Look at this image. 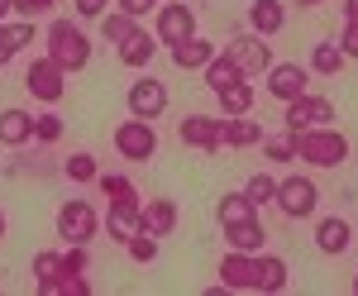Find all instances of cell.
<instances>
[{
	"instance_id": "obj_1",
	"label": "cell",
	"mask_w": 358,
	"mask_h": 296,
	"mask_svg": "<svg viewBox=\"0 0 358 296\" xmlns=\"http://www.w3.org/2000/svg\"><path fill=\"white\" fill-rule=\"evenodd\" d=\"M292 143H296V158H306L310 167H339L349 158V139L330 129V125H310V129H292Z\"/></svg>"
},
{
	"instance_id": "obj_2",
	"label": "cell",
	"mask_w": 358,
	"mask_h": 296,
	"mask_svg": "<svg viewBox=\"0 0 358 296\" xmlns=\"http://www.w3.org/2000/svg\"><path fill=\"white\" fill-rule=\"evenodd\" d=\"M48 57L72 77V72H82L86 62H91V38H86L72 20H53V24H48Z\"/></svg>"
},
{
	"instance_id": "obj_3",
	"label": "cell",
	"mask_w": 358,
	"mask_h": 296,
	"mask_svg": "<svg viewBox=\"0 0 358 296\" xmlns=\"http://www.w3.org/2000/svg\"><path fill=\"white\" fill-rule=\"evenodd\" d=\"M115 153L129 158V162H153L158 158V129H153V120L129 115V120L115 129Z\"/></svg>"
},
{
	"instance_id": "obj_4",
	"label": "cell",
	"mask_w": 358,
	"mask_h": 296,
	"mask_svg": "<svg viewBox=\"0 0 358 296\" xmlns=\"http://www.w3.org/2000/svg\"><path fill=\"white\" fill-rule=\"evenodd\" d=\"M96 230H101V216H96L91 201L72 196V201L57 206V239H62V244H91V239H96Z\"/></svg>"
},
{
	"instance_id": "obj_5",
	"label": "cell",
	"mask_w": 358,
	"mask_h": 296,
	"mask_svg": "<svg viewBox=\"0 0 358 296\" xmlns=\"http://www.w3.org/2000/svg\"><path fill=\"white\" fill-rule=\"evenodd\" d=\"M24 91L34 96V101H43V106H57V101L67 96V72H62L48 53L34 57L29 72H24Z\"/></svg>"
},
{
	"instance_id": "obj_6",
	"label": "cell",
	"mask_w": 358,
	"mask_h": 296,
	"mask_svg": "<svg viewBox=\"0 0 358 296\" xmlns=\"http://www.w3.org/2000/svg\"><path fill=\"white\" fill-rule=\"evenodd\" d=\"M277 211L287 220H306L315 216V206H320V191H315V182L310 177H287V182H277Z\"/></svg>"
},
{
	"instance_id": "obj_7",
	"label": "cell",
	"mask_w": 358,
	"mask_h": 296,
	"mask_svg": "<svg viewBox=\"0 0 358 296\" xmlns=\"http://www.w3.org/2000/svg\"><path fill=\"white\" fill-rule=\"evenodd\" d=\"M224 53L244 67V77H253V72H268V67H273V43H268L263 34H253V29H248V34H234Z\"/></svg>"
},
{
	"instance_id": "obj_8",
	"label": "cell",
	"mask_w": 358,
	"mask_h": 296,
	"mask_svg": "<svg viewBox=\"0 0 358 296\" xmlns=\"http://www.w3.org/2000/svg\"><path fill=\"white\" fill-rule=\"evenodd\" d=\"M177 139L187 148H201V153H220L224 148V134H220V115H187L177 125Z\"/></svg>"
},
{
	"instance_id": "obj_9",
	"label": "cell",
	"mask_w": 358,
	"mask_h": 296,
	"mask_svg": "<svg viewBox=\"0 0 358 296\" xmlns=\"http://www.w3.org/2000/svg\"><path fill=\"white\" fill-rule=\"evenodd\" d=\"M153 34H158V43H182V38H192L196 34V15L192 5H158V20H153Z\"/></svg>"
},
{
	"instance_id": "obj_10",
	"label": "cell",
	"mask_w": 358,
	"mask_h": 296,
	"mask_svg": "<svg viewBox=\"0 0 358 296\" xmlns=\"http://www.w3.org/2000/svg\"><path fill=\"white\" fill-rule=\"evenodd\" d=\"M167 86L158 77H138L134 86H129V115H138V120H158L167 110Z\"/></svg>"
},
{
	"instance_id": "obj_11",
	"label": "cell",
	"mask_w": 358,
	"mask_h": 296,
	"mask_svg": "<svg viewBox=\"0 0 358 296\" xmlns=\"http://www.w3.org/2000/svg\"><path fill=\"white\" fill-rule=\"evenodd\" d=\"M334 120V101L325 96H296V101H287V129H310V125H330Z\"/></svg>"
},
{
	"instance_id": "obj_12",
	"label": "cell",
	"mask_w": 358,
	"mask_h": 296,
	"mask_svg": "<svg viewBox=\"0 0 358 296\" xmlns=\"http://www.w3.org/2000/svg\"><path fill=\"white\" fill-rule=\"evenodd\" d=\"M268 96L273 101H296V96H306V67L301 62H273L268 67Z\"/></svg>"
},
{
	"instance_id": "obj_13",
	"label": "cell",
	"mask_w": 358,
	"mask_h": 296,
	"mask_svg": "<svg viewBox=\"0 0 358 296\" xmlns=\"http://www.w3.org/2000/svg\"><path fill=\"white\" fill-rule=\"evenodd\" d=\"M253 272H258L253 253L229 248V253L220 258V287H224V292H253Z\"/></svg>"
},
{
	"instance_id": "obj_14",
	"label": "cell",
	"mask_w": 358,
	"mask_h": 296,
	"mask_svg": "<svg viewBox=\"0 0 358 296\" xmlns=\"http://www.w3.org/2000/svg\"><path fill=\"white\" fill-rule=\"evenodd\" d=\"M138 230H143V234H153V239L172 234V230H177V201L153 196L148 206H138Z\"/></svg>"
},
{
	"instance_id": "obj_15",
	"label": "cell",
	"mask_w": 358,
	"mask_h": 296,
	"mask_svg": "<svg viewBox=\"0 0 358 296\" xmlns=\"http://www.w3.org/2000/svg\"><path fill=\"white\" fill-rule=\"evenodd\" d=\"M349 244H354V225H349L344 216H325L320 225H315V248H320V253L339 258Z\"/></svg>"
},
{
	"instance_id": "obj_16",
	"label": "cell",
	"mask_w": 358,
	"mask_h": 296,
	"mask_svg": "<svg viewBox=\"0 0 358 296\" xmlns=\"http://www.w3.org/2000/svg\"><path fill=\"white\" fill-rule=\"evenodd\" d=\"M253 263H258V272H253V292H287V258H277V253H253Z\"/></svg>"
},
{
	"instance_id": "obj_17",
	"label": "cell",
	"mask_w": 358,
	"mask_h": 296,
	"mask_svg": "<svg viewBox=\"0 0 358 296\" xmlns=\"http://www.w3.org/2000/svg\"><path fill=\"white\" fill-rule=\"evenodd\" d=\"M220 53L210 38H201V34H192V38H182V43H172V62L182 67V72H201L210 57Z\"/></svg>"
},
{
	"instance_id": "obj_18",
	"label": "cell",
	"mask_w": 358,
	"mask_h": 296,
	"mask_svg": "<svg viewBox=\"0 0 358 296\" xmlns=\"http://www.w3.org/2000/svg\"><path fill=\"white\" fill-rule=\"evenodd\" d=\"M34 20H0V67L10 62V57H20L34 43Z\"/></svg>"
},
{
	"instance_id": "obj_19",
	"label": "cell",
	"mask_w": 358,
	"mask_h": 296,
	"mask_svg": "<svg viewBox=\"0 0 358 296\" xmlns=\"http://www.w3.org/2000/svg\"><path fill=\"white\" fill-rule=\"evenodd\" d=\"M282 24H287V5L282 0H253L248 5V29L253 34L273 38V34H282Z\"/></svg>"
},
{
	"instance_id": "obj_20",
	"label": "cell",
	"mask_w": 358,
	"mask_h": 296,
	"mask_svg": "<svg viewBox=\"0 0 358 296\" xmlns=\"http://www.w3.org/2000/svg\"><path fill=\"white\" fill-rule=\"evenodd\" d=\"M115 53H120V62H124V67H134V72H138V67H148V62H153V53H158V34L134 29V34H129Z\"/></svg>"
},
{
	"instance_id": "obj_21",
	"label": "cell",
	"mask_w": 358,
	"mask_h": 296,
	"mask_svg": "<svg viewBox=\"0 0 358 296\" xmlns=\"http://www.w3.org/2000/svg\"><path fill=\"white\" fill-rule=\"evenodd\" d=\"M29 139H34V115L20 110V106L0 110V143H5V148H24Z\"/></svg>"
},
{
	"instance_id": "obj_22",
	"label": "cell",
	"mask_w": 358,
	"mask_h": 296,
	"mask_svg": "<svg viewBox=\"0 0 358 296\" xmlns=\"http://www.w3.org/2000/svg\"><path fill=\"white\" fill-rule=\"evenodd\" d=\"M224 239H229V248H239V253H263L268 248V230L258 225V216H248L239 225H224Z\"/></svg>"
},
{
	"instance_id": "obj_23",
	"label": "cell",
	"mask_w": 358,
	"mask_h": 296,
	"mask_svg": "<svg viewBox=\"0 0 358 296\" xmlns=\"http://www.w3.org/2000/svg\"><path fill=\"white\" fill-rule=\"evenodd\" d=\"M220 134L229 148H253V143H263V125L248 115H220Z\"/></svg>"
},
{
	"instance_id": "obj_24",
	"label": "cell",
	"mask_w": 358,
	"mask_h": 296,
	"mask_svg": "<svg viewBox=\"0 0 358 296\" xmlns=\"http://www.w3.org/2000/svg\"><path fill=\"white\" fill-rule=\"evenodd\" d=\"M201 77H206V86H210L215 96H220L224 86H234V81H244V67H239V62H234L229 53H215L210 62H206V67H201Z\"/></svg>"
},
{
	"instance_id": "obj_25",
	"label": "cell",
	"mask_w": 358,
	"mask_h": 296,
	"mask_svg": "<svg viewBox=\"0 0 358 296\" xmlns=\"http://www.w3.org/2000/svg\"><path fill=\"white\" fill-rule=\"evenodd\" d=\"M138 230V201H110V216H106V234L115 244H124Z\"/></svg>"
},
{
	"instance_id": "obj_26",
	"label": "cell",
	"mask_w": 358,
	"mask_h": 296,
	"mask_svg": "<svg viewBox=\"0 0 358 296\" xmlns=\"http://www.w3.org/2000/svg\"><path fill=\"white\" fill-rule=\"evenodd\" d=\"M248 216H258V206L248 201L244 191H224L220 201H215V220H220V230H224V225H239V220H248Z\"/></svg>"
},
{
	"instance_id": "obj_27",
	"label": "cell",
	"mask_w": 358,
	"mask_h": 296,
	"mask_svg": "<svg viewBox=\"0 0 358 296\" xmlns=\"http://www.w3.org/2000/svg\"><path fill=\"white\" fill-rule=\"evenodd\" d=\"M215 101H220V115H253V101L258 96H253V86L244 77V81H234V86H224Z\"/></svg>"
},
{
	"instance_id": "obj_28",
	"label": "cell",
	"mask_w": 358,
	"mask_h": 296,
	"mask_svg": "<svg viewBox=\"0 0 358 296\" xmlns=\"http://www.w3.org/2000/svg\"><path fill=\"white\" fill-rule=\"evenodd\" d=\"M38 292L43 296H86L91 282H86V272H57L48 282H38Z\"/></svg>"
},
{
	"instance_id": "obj_29",
	"label": "cell",
	"mask_w": 358,
	"mask_h": 296,
	"mask_svg": "<svg viewBox=\"0 0 358 296\" xmlns=\"http://www.w3.org/2000/svg\"><path fill=\"white\" fill-rule=\"evenodd\" d=\"M310 72L339 77V72H344V48H339V43H315V48H310Z\"/></svg>"
},
{
	"instance_id": "obj_30",
	"label": "cell",
	"mask_w": 358,
	"mask_h": 296,
	"mask_svg": "<svg viewBox=\"0 0 358 296\" xmlns=\"http://www.w3.org/2000/svg\"><path fill=\"white\" fill-rule=\"evenodd\" d=\"M134 29H138V20H134V15H124V10H115V15L106 10V15H101V38H106V43H115V48H120Z\"/></svg>"
},
{
	"instance_id": "obj_31",
	"label": "cell",
	"mask_w": 358,
	"mask_h": 296,
	"mask_svg": "<svg viewBox=\"0 0 358 296\" xmlns=\"http://www.w3.org/2000/svg\"><path fill=\"white\" fill-rule=\"evenodd\" d=\"M124 253H129V263L148 268V263H158V239H153V234H143V230H134V234L124 239Z\"/></svg>"
},
{
	"instance_id": "obj_32",
	"label": "cell",
	"mask_w": 358,
	"mask_h": 296,
	"mask_svg": "<svg viewBox=\"0 0 358 296\" xmlns=\"http://www.w3.org/2000/svg\"><path fill=\"white\" fill-rule=\"evenodd\" d=\"M244 196L253 201V206H273L277 201V177L273 172H253V177L244 182Z\"/></svg>"
},
{
	"instance_id": "obj_33",
	"label": "cell",
	"mask_w": 358,
	"mask_h": 296,
	"mask_svg": "<svg viewBox=\"0 0 358 296\" xmlns=\"http://www.w3.org/2000/svg\"><path fill=\"white\" fill-rule=\"evenodd\" d=\"M96 187L106 191V196H110V201H138L134 182H129V177H124V172H101V177H96Z\"/></svg>"
},
{
	"instance_id": "obj_34",
	"label": "cell",
	"mask_w": 358,
	"mask_h": 296,
	"mask_svg": "<svg viewBox=\"0 0 358 296\" xmlns=\"http://www.w3.org/2000/svg\"><path fill=\"white\" fill-rule=\"evenodd\" d=\"M62 172H67V177H72L77 187H82V182H96V177H101V167H96V158H91V153H72V158L62 162Z\"/></svg>"
},
{
	"instance_id": "obj_35",
	"label": "cell",
	"mask_w": 358,
	"mask_h": 296,
	"mask_svg": "<svg viewBox=\"0 0 358 296\" xmlns=\"http://www.w3.org/2000/svg\"><path fill=\"white\" fill-rule=\"evenodd\" d=\"M34 139L38 143H57L62 139V115H53V110L48 115H34Z\"/></svg>"
},
{
	"instance_id": "obj_36",
	"label": "cell",
	"mask_w": 358,
	"mask_h": 296,
	"mask_svg": "<svg viewBox=\"0 0 358 296\" xmlns=\"http://www.w3.org/2000/svg\"><path fill=\"white\" fill-rule=\"evenodd\" d=\"M57 272H62V253H53V248L34 253V282H48V277H57Z\"/></svg>"
},
{
	"instance_id": "obj_37",
	"label": "cell",
	"mask_w": 358,
	"mask_h": 296,
	"mask_svg": "<svg viewBox=\"0 0 358 296\" xmlns=\"http://www.w3.org/2000/svg\"><path fill=\"white\" fill-rule=\"evenodd\" d=\"M268 162H296V143H292V129L287 134L268 139Z\"/></svg>"
},
{
	"instance_id": "obj_38",
	"label": "cell",
	"mask_w": 358,
	"mask_h": 296,
	"mask_svg": "<svg viewBox=\"0 0 358 296\" xmlns=\"http://www.w3.org/2000/svg\"><path fill=\"white\" fill-rule=\"evenodd\" d=\"M86 268H91L86 244H67V253H62V272H86Z\"/></svg>"
},
{
	"instance_id": "obj_39",
	"label": "cell",
	"mask_w": 358,
	"mask_h": 296,
	"mask_svg": "<svg viewBox=\"0 0 358 296\" xmlns=\"http://www.w3.org/2000/svg\"><path fill=\"white\" fill-rule=\"evenodd\" d=\"M57 0H15V15L20 20H38V15H48Z\"/></svg>"
},
{
	"instance_id": "obj_40",
	"label": "cell",
	"mask_w": 358,
	"mask_h": 296,
	"mask_svg": "<svg viewBox=\"0 0 358 296\" xmlns=\"http://www.w3.org/2000/svg\"><path fill=\"white\" fill-rule=\"evenodd\" d=\"M153 5H163V0H120V10H124V15H134V20L153 15Z\"/></svg>"
},
{
	"instance_id": "obj_41",
	"label": "cell",
	"mask_w": 358,
	"mask_h": 296,
	"mask_svg": "<svg viewBox=\"0 0 358 296\" xmlns=\"http://www.w3.org/2000/svg\"><path fill=\"white\" fill-rule=\"evenodd\" d=\"M106 5H110V0H77V15H82V20H101Z\"/></svg>"
},
{
	"instance_id": "obj_42",
	"label": "cell",
	"mask_w": 358,
	"mask_h": 296,
	"mask_svg": "<svg viewBox=\"0 0 358 296\" xmlns=\"http://www.w3.org/2000/svg\"><path fill=\"white\" fill-rule=\"evenodd\" d=\"M344 57H358V24H344V38H339Z\"/></svg>"
},
{
	"instance_id": "obj_43",
	"label": "cell",
	"mask_w": 358,
	"mask_h": 296,
	"mask_svg": "<svg viewBox=\"0 0 358 296\" xmlns=\"http://www.w3.org/2000/svg\"><path fill=\"white\" fill-rule=\"evenodd\" d=\"M344 24H358V0H344Z\"/></svg>"
},
{
	"instance_id": "obj_44",
	"label": "cell",
	"mask_w": 358,
	"mask_h": 296,
	"mask_svg": "<svg viewBox=\"0 0 358 296\" xmlns=\"http://www.w3.org/2000/svg\"><path fill=\"white\" fill-rule=\"evenodd\" d=\"M10 10H15V0H0V20H10Z\"/></svg>"
},
{
	"instance_id": "obj_45",
	"label": "cell",
	"mask_w": 358,
	"mask_h": 296,
	"mask_svg": "<svg viewBox=\"0 0 358 296\" xmlns=\"http://www.w3.org/2000/svg\"><path fill=\"white\" fill-rule=\"evenodd\" d=\"M296 5H301V10H315V5H325V0H296Z\"/></svg>"
},
{
	"instance_id": "obj_46",
	"label": "cell",
	"mask_w": 358,
	"mask_h": 296,
	"mask_svg": "<svg viewBox=\"0 0 358 296\" xmlns=\"http://www.w3.org/2000/svg\"><path fill=\"white\" fill-rule=\"evenodd\" d=\"M0 239H5V211H0Z\"/></svg>"
},
{
	"instance_id": "obj_47",
	"label": "cell",
	"mask_w": 358,
	"mask_h": 296,
	"mask_svg": "<svg viewBox=\"0 0 358 296\" xmlns=\"http://www.w3.org/2000/svg\"><path fill=\"white\" fill-rule=\"evenodd\" d=\"M354 296H358V277H354Z\"/></svg>"
}]
</instances>
